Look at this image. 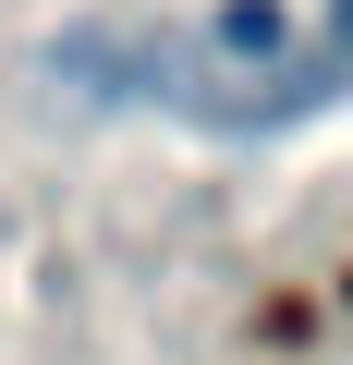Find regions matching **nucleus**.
Segmentation results:
<instances>
[{
    "label": "nucleus",
    "instance_id": "obj_1",
    "mask_svg": "<svg viewBox=\"0 0 353 365\" xmlns=\"http://www.w3.org/2000/svg\"><path fill=\"white\" fill-rule=\"evenodd\" d=\"M220 49L232 61H280V0H220Z\"/></svg>",
    "mask_w": 353,
    "mask_h": 365
},
{
    "label": "nucleus",
    "instance_id": "obj_2",
    "mask_svg": "<svg viewBox=\"0 0 353 365\" xmlns=\"http://www.w3.org/2000/svg\"><path fill=\"white\" fill-rule=\"evenodd\" d=\"M329 61L353 73V0H329Z\"/></svg>",
    "mask_w": 353,
    "mask_h": 365
}]
</instances>
